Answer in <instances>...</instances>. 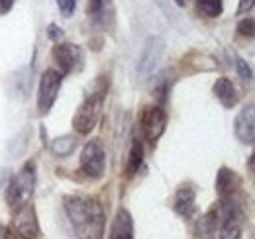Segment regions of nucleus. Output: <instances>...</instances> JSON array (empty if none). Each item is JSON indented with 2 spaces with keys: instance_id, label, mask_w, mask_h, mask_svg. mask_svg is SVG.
Listing matches in <instances>:
<instances>
[{
  "instance_id": "nucleus-28",
  "label": "nucleus",
  "mask_w": 255,
  "mask_h": 239,
  "mask_svg": "<svg viewBox=\"0 0 255 239\" xmlns=\"http://www.w3.org/2000/svg\"><path fill=\"white\" fill-rule=\"evenodd\" d=\"M0 239H8V230L0 224Z\"/></svg>"
},
{
  "instance_id": "nucleus-3",
  "label": "nucleus",
  "mask_w": 255,
  "mask_h": 239,
  "mask_svg": "<svg viewBox=\"0 0 255 239\" xmlns=\"http://www.w3.org/2000/svg\"><path fill=\"white\" fill-rule=\"evenodd\" d=\"M102 100H104V90H95L93 94H89L81 106L77 108L75 116H73V129L81 135H87L93 131L96 121L100 118V110H102Z\"/></svg>"
},
{
  "instance_id": "nucleus-4",
  "label": "nucleus",
  "mask_w": 255,
  "mask_h": 239,
  "mask_svg": "<svg viewBox=\"0 0 255 239\" xmlns=\"http://www.w3.org/2000/svg\"><path fill=\"white\" fill-rule=\"evenodd\" d=\"M165 39L159 35H149L143 43L141 55H139V63H137V75L139 79L147 81L149 77L155 75V71L159 69L163 55H165Z\"/></svg>"
},
{
  "instance_id": "nucleus-15",
  "label": "nucleus",
  "mask_w": 255,
  "mask_h": 239,
  "mask_svg": "<svg viewBox=\"0 0 255 239\" xmlns=\"http://www.w3.org/2000/svg\"><path fill=\"white\" fill-rule=\"evenodd\" d=\"M214 96L220 100V104H222L224 108H234L236 104H238V100H240V96H238V90L234 87V83L228 79V77H220L216 83H214Z\"/></svg>"
},
{
  "instance_id": "nucleus-25",
  "label": "nucleus",
  "mask_w": 255,
  "mask_h": 239,
  "mask_svg": "<svg viewBox=\"0 0 255 239\" xmlns=\"http://www.w3.org/2000/svg\"><path fill=\"white\" fill-rule=\"evenodd\" d=\"M47 37H49L51 41H59V39L63 37V30H61L57 24H49V28H47Z\"/></svg>"
},
{
  "instance_id": "nucleus-8",
  "label": "nucleus",
  "mask_w": 255,
  "mask_h": 239,
  "mask_svg": "<svg viewBox=\"0 0 255 239\" xmlns=\"http://www.w3.org/2000/svg\"><path fill=\"white\" fill-rule=\"evenodd\" d=\"M14 222L12 228L18 234L20 239H39V224H37V216L33 204H26L22 208L14 210Z\"/></svg>"
},
{
  "instance_id": "nucleus-19",
  "label": "nucleus",
  "mask_w": 255,
  "mask_h": 239,
  "mask_svg": "<svg viewBox=\"0 0 255 239\" xmlns=\"http://www.w3.org/2000/svg\"><path fill=\"white\" fill-rule=\"evenodd\" d=\"M75 149H77V139L73 135H61L51 141V151L55 157H69Z\"/></svg>"
},
{
  "instance_id": "nucleus-21",
  "label": "nucleus",
  "mask_w": 255,
  "mask_h": 239,
  "mask_svg": "<svg viewBox=\"0 0 255 239\" xmlns=\"http://www.w3.org/2000/svg\"><path fill=\"white\" fill-rule=\"evenodd\" d=\"M236 59V69H238V75H240V79H244V81H252L254 79V71L250 69V63L246 59H242V57H234Z\"/></svg>"
},
{
  "instance_id": "nucleus-26",
  "label": "nucleus",
  "mask_w": 255,
  "mask_h": 239,
  "mask_svg": "<svg viewBox=\"0 0 255 239\" xmlns=\"http://www.w3.org/2000/svg\"><path fill=\"white\" fill-rule=\"evenodd\" d=\"M14 4H16V0H0V16L8 14L14 8Z\"/></svg>"
},
{
  "instance_id": "nucleus-10",
  "label": "nucleus",
  "mask_w": 255,
  "mask_h": 239,
  "mask_svg": "<svg viewBox=\"0 0 255 239\" xmlns=\"http://www.w3.org/2000/svg\"><path fill=\"white\" fill-rule=\"evenodd\" d=\"M234 133L244 145H255V102L240 110L234 120Z\"/></svg>"
},
{
  "instance_id": "nucleus-17",
  "label": "nucleus",
  "mask_w": 255,
  "mask_h": 239,
  "mask_svg": "<svg viewBox=\"0 0 255 239\" xmlns=\"http://www.w3.org/2000/svg\"><path fill=\"white\" fill-rule=\"evenodd\" d=\"M194 8H196V14L202 18H218L224 12V2L222 0H196Z\"/></svg>"
},
{
  "instance_id": "nucleus-14",
  "label": "nucleus",
  "mask_w": 255,
  "mask_h": 239,
  "mask_svg": "<svg viewBox=\"0 0 255 239\" xmlns=\"http://www.w3.org/2000/svg\"><path fill=\"white\" fill-rule=\"evenodd\" d=\"M240 177L228 169V167H222L216 175V192L220 198H226V196H232V194H238V188H240Z\"/></svg>"
},
{
  "instance_id": "nucleus-5",
  "label": "nucleus",
  "mask_w": 255,
  "mask_h": 239,
  "mask_svg": "<svg viewBox=\"0 0 255 239\" xmlns=\"http://www.w3.org/2000/svg\"><path fill=\"white\" fill-rule=\"evenodd\" d=\"M61 83H63V75L57 69L43 71V75L39 79V87H37V112L41 116L53 108L57 94L61 90Z\"/></svg>"
},
{
  "instance_id": "nucleus-18",
  "label": "nucleus",
  "mask_w": 255,
  "mask_h": 239,
  "mask_svg": "<svg viewBox=\"0 0 255 239\" xmlns=\"http://www.w3.org/2000/svg\"><path fill=\"white\" fill-rule=\"evenodd\" d=\"M89 14L98 22H108L112 18V0H89Z\"/></svg>"
},
{
  "instance_id": "nucleus-22",
  "label": "nucleus",
  "mask_w": 255,
  "mask_h": 239,
  "mask_svg": "<svg viewBox=\"0 0 255 239\" xmlns=\"http://www.w3.org/2000/svg\"><path fill=\"white\" fill-rule=\"evenodd\" d=\"M238 33L246 37H255V20L254 18H244L238 22Z\"/></svg>"
},
{
  "instance_id": "nucleus-29",
  "label": "nucleus",
  "mask_w": 255,
  "mask_h": 239,
  "mask_svg": "<svg viewBox=\"0 0 255 239\" xmlns=\"http://www.w3.org/2000/svg\"><path fill=\"white\" fill-rule=\"evenodd\" d=\"M175 4L177 6H185V0H175Z\"/></svg>"
},
{
  "instance_id": "nucleus-16",
  "label": "nucleus",
  "mask_w": 255,
  "mask_h": 239,
  "mask_svg": "<svg viewBox=\"0 0 255 239\" xmlns=\"http://www.w3.org/2000/svg\"><path fill=\"white\" fill-rule=\"evenodd\" d=\"M143 163V145L139 139H133L131 141V147H129V155H128V163H126V173L128 177H133L139 167Z\"/></svg>"
},
{
  "instance_id": "nucleus-23",
  "label": "nucleus",
  "mask_w": 255,
  "mask_h": 239,
  "mask_svg": "<svg viewBox=\"0 0 255 239\" xmlns=\"http://www.w3.org/2000/svg\"><path fill=\"white\" fill-rule=\"evenodd\" d=\"M57 8L63 18H71L77 8V0H57Z\"/></svg>"
},
{
  "instance_id": "nucleus-7",
  "label": "nucleus",
  "mask_w": 255,
  "mask_h": 239,
  "mask_svg": "<svg viewBox=\"0 0 255 239\" xmlns=\"http://www.w3.org/2000/svg\"><path fill=\"white\" fill-rule=\"evenodd\" d=\"M141 131L145 135V139L149 143H157L159 137L165 133V127H167V114L161 106H145L143 112H141Z\"/></svg>"
},
{
  "instance_id": "nucleus-1",
  "label": "nucleus",
  "mask_w": 255,
  "mask_h": 239,
  "mask_svg": "<svg viewBox=\"0 0 255 239\" xmlns=\"http://www.w3.org/2000/svg\"><path fill=\"white\" fill-rule=\"evenodd\" d=\"M63 202L67 218L73 226L77 239H102L106 228V216L96 198L73 194L65 196Z\"/></svg>"
},
{
  "instance_id": "nucleus-6",
  "label": "nucleus",
  "mask_w": 255,
  "mask_h": 239,
  "mask_svg": "<svg viewBox=\"0 0 255 239\" xmlns=\"http://www.w3.org/2000/svg\"><path fill=\"white\" fill-rule=\"evenodd\" d=\"M81 171L89 179H102L106 171V151L100 139H91L81 151Z\"/></svg>"
},
{
  "instance_id": "nucleus-13",
  "label": "nucleus",
  "mask_w": 255,
  "mask_h": 239,
  "mask_svg": "<svg viewBox=\"0 0 255 239\" xmlns=\"http://www.w3.org/2000/svg\"><path fill=\"white\" fill-rule=\"evenodd\" d=\"M110 239H133V220L128 210H118L110 228Z\"/></svg>"
},
{
  "instance_id": "nucleus-2",
  "label": "nucleus",
  "mask_w": 255,
  "mask_h": 239,
  "mask_svg": "<svg viewBox=\"0 0 255 239\" xmlns=\"http://www.w3.org/2000/svg\"><path fill=\"white\" fill-rule=\"evenodd\" d=\"M35 180H37V177H35V165H33V161H28L22 167V171L10 180V184L6 186L4 198H6V204H8V208L12 210V212L26 206L32 200L33 190H35Z\"/></svg>"
},
{
  "instance_id": "nucleus-12",
  "label": "nucleus",
  "mask_w": 255,
  "mask_h": 239,
  "mask_svg": "<svg viewBox=\"0 0 255 239\" xmlns=\"http://www.w3.org/2000/svg\"><path fill=\"white\" fill-rule=\"evenodd\" d=\"M218 226H220L218 208L208 210L202 218L196 220L194 236H196V239H214L216 238V234H218Z\"/></svg>"
},
{
  "instance_id": "nucleus-11",
  "label": "nucleus",
  "mask_w": 255,
  "mask_h": 239,
  "mask_svg": "<svg viewBox=\"0 0 255 239\" xmlns=\"http://www.w3.org/2000/svg\"><path fill=\"white\" fill-rule=\"evenodd\" d=\"M173 208L179 216L191 220L196 212V190L192 186H181L175 194V202Z\"/></svg>"
},
{
  "instance_id": "nucleus-24",
  "label": "nucleus",
  "mask_w": 255,
  "mask_h": 239,
  "mask_svg": "<svg viewBox=\"0 0 255 239\" xmlns=\"http://www.w3.org/2000/svg\"><path fill=\"white\" fill-rule=\"evenodd\" d=\"M255 0H240L238 4V16H244V14H250L254 10Z\"/></svg>"
},
{
  "instance_id": "nucleus-20",
  "label": "nucleus",
  "mask_w": 255,
  "mask_h": 239,
  "mask_svg": "<svg viewBox=\"0 0 255 239\" xmlns=\"http://www.w3.org/2000/svg\"><path fill=\"white\" fill-rule=\"evenodd\" d=\"M169 89H171V81H169L167 77H163L159 83H157L155 90H153V96L157 98V102H159V104H165V102H167V94H169Z\"/></svg>"
},
{
  "instance_id": "nucleus-9",
  "label": "nucleus",
  "mask_w": 255,
  "mask_h": 239,
  "mask_svg": "<svg viewBox=\"0 0 255 239\" xmlns=\"http://www.w3.org/2000/svg\"><path fill=\"white\" fill-rule=\"evenodd\" d=\"M53 61L57 65V71L61 75H69L73 71H77L81 67V61H83V53H81V47L75 45V43H57L53 47Z\"/></svg>"
},
{
  "instance_id": "nucleus-27",
  "label": "nucleus",
  "mask_w": 255,
  "mask_h": 239,
  "mask_svg": "<svg viewBox=\"0 0 255 239\" xmlns=\"http://www.w3.org/2000/svg\"><path fill=\"white\" fill-rule=\"evenodd\" d=\"M248 169H250V171H252V173L255 175V149H254V153L250 155V161H248Z\"/></svg>"
}]
</instances>
